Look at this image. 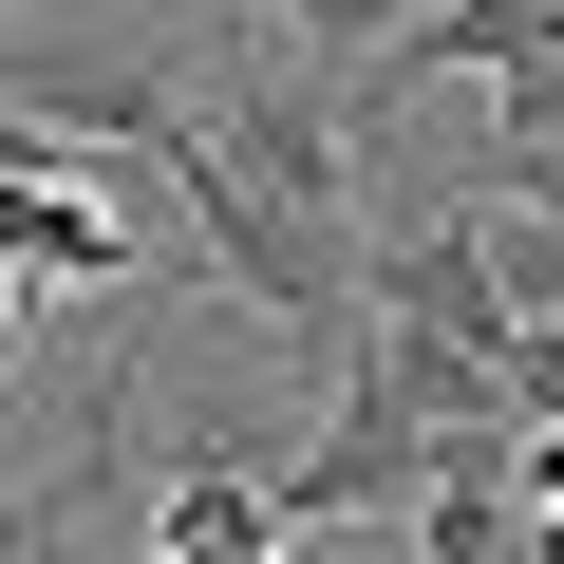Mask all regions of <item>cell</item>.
Segmentation results:
<instances>
[{"mask_svg": "<svg viewBox=\"0 0 564 564\" xmlns=\"http://www.w3.org/2000/svg\"><path fill=\"white\" fill-rule=\"evenodd\" d=\"M395 245H377V321L395 339H433V358H508L527 321H508V263H489V207H377Z\"/></svg>", "mask_w": 564, "mask_h": 564, "instance_id": "obj_1", "label": "cell"}, {"mask_svg": "<svg viewBox=\"0 0 564 564\" xmlns=\"http://www.w3.org/2000/svg\"><path fill=\"white\" fill-rule=\"evenodd\" d=\"M132 226L76 188V170H0V282H39V302H132Z\"/></svg>", "mask_w": 564, "mask_h": 564, "instance_id": "obj_2", "label": "cell"}, {"mask_svg": "<svg viewBox=\"0 0 564 564\" xmlns=\"http://www.w3.org/2000/svg\"><path fill=\"white\" fill-rule=\"evenodd\" d=\"M151 564H302V527H282L263 452H188V470L151 489Z\"/></svg>", "mask_w": 564, "mask_h": 564, "instance_id": "obj_3", "label": "cell"}, {"mask_svg": "<svg viewBox=\"0 0 564 564\" xmlns=\"http://www.w3.org/2000/svg\"><path fill=\"white\" fill-rule=\"evenodd\" d=\"M527 57H564V0H414L395 57H358V76L414 95V76H527Z\"/></svg>", "mask_w": 564, "mask_h": 564, "instance_id": "obj_4", "label": "cell"}, {"mask_svg": "<svg viewBox=\"0 0 564 564\" xmlns=\"http://www.w3.org/2000/svg\"><path fill=\"white\" fill-rule=\"evenodd\" d=\"M245 20H282L302 57H395V20H414V0H245Z\"/></svg>", "mask_w": 564, "mask_h": 564, "instance_id": "obj_5", "label": "cell"}, {"mask_svg": "<svg viewBox=\"0 0 564 564\" xmlns=\"http://www.w3.org/2000/svg\"><path fill=\"white\" fill-rule=\"evenodd\" d=\"M489 132H508V151H545V132H564V57H527V76H489Z\"/></svg>", "mask_w": 564, "mask_h": 564, "instance_id": "obj_6", "label": "cell"}, {"mask_svg": "<svg viewBox=\"0 0 564 564\" xmlns=\"http://www.w3.org/2000/svg\"><path fill=\"white\" fill-rule=\"evenodd\" d=\"M20 321H39V282H0V358H20Z\"/></svg>", "mask_w": 564, "mask_h": 564, "instance_id": "obj_7", "label": "cell"}, {"mask_svg": "<svg viewBox=\"0 0 564 564\" xmlns=\"http://www.w3.org/2000/svg\"><path fill=\"white\" fill-rule=\"evenodd\" d=\"M321 564H377V545H321Z\"/></svg>", "mask_w": 564, "mask_h": 564, "instance_id": "obj_8", "label": "cell"}]
</instances>
